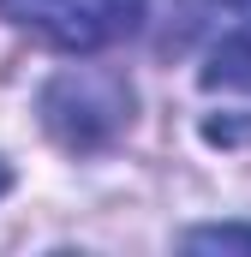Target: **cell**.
<instances>
[{
    "label": "cell",
    "mask_w": 251,
    "mask_h": 257,
    "mask_svg": "<svg viewBox=\"0 0 251 257\" xmlns=\"http://www.w3.org/2000/svg\"><path fill=\"white\" fill-rule=\"evenodd\" d=\"M186 251H251V227H191Z\"/></svg>",
    "instance_id": "4"
},
{
    "label": "cell",
    "mask_w": 251,
    "mask_h": 257,
    "mask_svg": "<svg viewBox=\"0 0 251 257\" xmlns=\"http://www.w3.org/2000/svg\"><path fill=\"white\" fill-rule=\"evenodd\" d=\"M6 186H12V174H6V162H0V197H6Z\"/></svg>",
    "instance_id": "5"
},
{
    "label": "cell",
    "mask_w": 251,
    "mask_h": 257,
    "mask_svg": "<svg viewBox=\"0 0 251 257\" xmlns=\"http://www.w3.org/2000/svg\"><path fill=\"white\" fill-rule=\"evenodd\" d=\"M0 18L66 54H96L144 24V0H0Z\"/></svg>",
    "instance_id": "2"
},
{
    "label": "cell",
    "mask_w": 251,
    "mask_h": 257,
    "mask_svg": "<svg viewBox=\"0 0 251 257\" xmlns=\"http://www.w3.org/2000/svg\"><path fill=\"white\" fill-rule=\"evenodd\" d=\"M132 120V84L102 66H72L42 90V126L66 150H102Z\"/></svg>",
    "instance_id": "1"
},
{
    "label": "cell",
    "mask_w": 251,
    "mask_h": 257,
    "mask_svg": "<svg viewBox=\"0 0 251 257\" xmlns=\"http://www.w3.org/2000/svg\"><path fill=\"white\" fill-rule=\"evenodd\" d=\"M197 36L209 90L251 84V0H197Z\"/></svg>",
    "instance_id": "3"
}]
</instances>
